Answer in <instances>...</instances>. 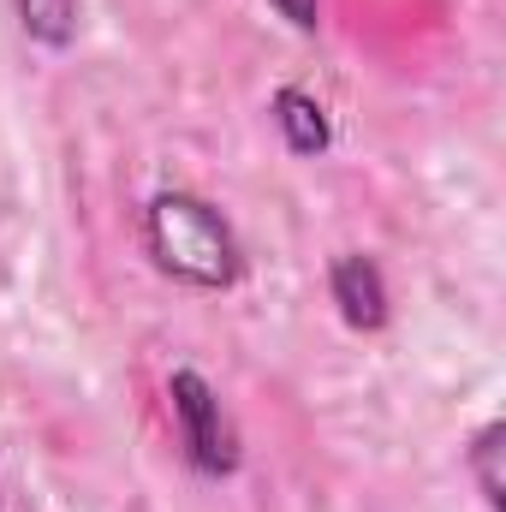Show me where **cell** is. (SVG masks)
Here are the masks:
<instances>
[{
  "label": "cell",
  "mask_w": 506,
  "mask_h": 512,
  "mask_svg": "<svg viewBox=\"0 0 506 512\" xmlns=\"http://www.w3.org/2000/svg\"><path fill=\"white\" fill-rule=\"evenodd\" d=\"M143 251L155 256L161 274L197 292H227L245 274V245L233 221L197 191H155L143 203Z\"/></svg>",
  "instance_id": "obj_1"
},
{
  "label": "cell",
  "mask_w": 506,
  "mask_h": 512,
  "mask_svg": "<svg viewBox=\"0 0 506 512\" xmlns=\"http://www.w3.org/2000/svg\"><path fill=\"white\" fill-rule=\"evenodd\" d=\"M167 411H173L179 453L197 477H233L245 465V435H239L233 411L221 405V393L209 387L203 370H173L167 376Z\"/></svg>",
  "instance_id": "obj_2"
},
{
  "label": "cell",
  "mask_w": 506,
  "mask_h": 512,
  "mask_svg": "<svg viewBox=\"0 0 506 512\" xmlns=\"http://www.w3.org/2000/svg\"><path fill=\"white\" fill-rule=\"evenodd\" d=\"M328 298L340 304V322L358 334H381L387 328V280L370 256L346 251L328 262Z\"/></svg>",
  "instance_id": "obj_3"
},
{
  "label": "cell",
  "mask_w": 506,
  "mask_h": 512,
  "mask_svg": "<svg viewBox=\"0 0 506 512\" xmlns=\"http://www.w3.org/2000/svg\"><path fill=\"white\" fill-rule=\"evenodd\" d=\"M268 114H274L280 143H286L292 155H322V149L334 143L328 108H322L310 90H298V84H280V90H274V102H268Z\"/></svg>",
  "instance_id": "obj_4"
},
{
  "label": "cell",
  "mask_w": 506,
  "mask_h": 512,
  "mask_svg": "<svg viewBox=\"0 0 506 512\" xmlns=\"http://www.w3.org/2000/svg\"><path fill=\"white\" fill-rule=\"evenodd\" d=\"M12 6H18V24H24V36L36 48H48V54L72 48V36H78V0H12Z\"/></svg>",
  "instance_id": "obj_5"
},
{
  "label": "cell",
  "mask_w": 506,
  "mask_h": 512,
  "mask_svg": "<svg viewBox=\"0 0 506 512\" xmlns=\"http://www.w3.org/2000/svg\"><path fill=\"white\" fill-rule=\"evenodd\" d=\"M501 441L506 429L501 423H483L477 435H471V447H465V465H471V477H477V495H483V507L501 512L506 507V483H501Z\"/></svg>",
  "instance_id": "obj_6"
},
{
  "label": "cell",
  "mask_w": 506,
  "mask_h": 512,
  "mask_svg": "<svg viewBox=\"0 0 506 512\" xmlns=\"http://www.w3.org/2000/svg\"><path fill=\"white\" fill-rule=\"evenodd\" d=\"M292 30H304V36H316V24H322V0H268Z\"/></svg>",
  "instance_id": "obj_7"
},
{
  "label": "cell",
  "mask_w": 506,
  "mask_h": 512,
  "mask_svg": "<svg viewBox=\"0 0 506 512\" xmlns=\"http://www.w3.org/2000/svg\"><path fill=\"white\" fill-rule=\"evenodd\" d=\"M0 512H6V507H0Z\"/></svg>",
  "instance_id": "obj_8"
}]
</instances>
